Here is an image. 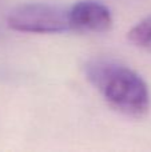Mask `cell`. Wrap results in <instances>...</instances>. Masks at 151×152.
Returning <instances> with one entry per match:
<instances>
[{"label": "cell", "mask_w": 151, "mask_h": 152, "mask_svg": "<svg viewBox=\"0 0 151 152\" xmlns=\"http://www.w3.org/2000/svg\"><path fill=\"white\" fill-rule=\"evenodd\" d=\"M88 81L100 92L111 107L135 119L149 111L147 84L135 71L114 60L94 59L86 64Z\"/></svg>", "instance_id": "cell-1"}, {"label": "cell", "mask_w": 151, "mask_h": 152, "mask_svg": "<svg viewBox=\"0 0 151 152\" xmlns=\"http://www.w3.org/2000/svg\"><path fill=\"white\" fill-rule=\"evenodd\" d=\"M8 27L29 34H60L71 29L68 8L50 3H28L13 8L7 19Z\"/></svg>", "instance_id": "cell-2"}, {"label": "cell", "mask_w": 151, "mask_h": 152, "mask_svg": "<svg viewBox=\"0 0 151 152\" xmlns=\"http://www.w3.org/2000/svg\"><path fill=\"white\" fill-rule=\"evenodd\" d=\"M71 29L106 32L112 27V15L108 7L96 0H82L68 8Z\"/></svg>", "instance_id": "cell-3"}, {"label": "cell", "mask_w": 151, "mask_h": 152, "mask_svg": "<svg viewBox=\"0 0 151 152\" xmlns=\"http://www.w3.org/2000/svg\"><path fill=\"white\" fill-rule=\"evenodd\" d=\"M128 40L138 48L151 52V16L141 20L130 29Z\"/></svg>", "instance_id": "cell-4"}]
</instances>
